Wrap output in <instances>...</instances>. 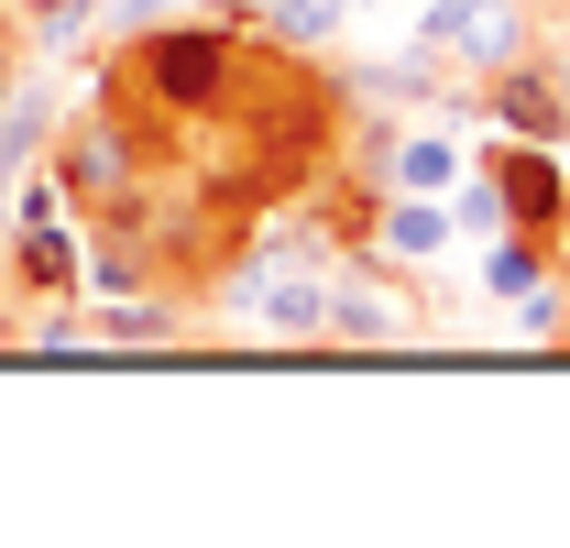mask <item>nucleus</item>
Wrapping results in <instances>:
<instances>
[{
    "mask_svg": "<svg viewBox=\"0 0 570 548\" xmlns=\"http://www.w3.org/2000/svg\"><path fill=\"white\" fill-rule=\"evenodd\" d=\"M165 11H187V0H110V22L132 33V22H165Z\"/></svg>",
    "mask_w": 570,
    "mask_h": 548,
    "instance_id": "obj_14",
    "label": "nucleus"
},
{
    "mask_svg": "<svg viewBox=\"0 0 570 548\" xmlns=\"http://www.w3.org/2000/svg\"><path fill=\"white\" fill-rule=\"evenodd\" d=\"M88 330L99 341H187V296H165V285H132V296H99L88 307Z\"/></svg>",
    "mask_w": 570,
    "mask_h": 548,
    "instance_id": "obj_7",
    "label": "nucleus"
},
{
    "mask_svg": "<svg viewBox=\"0 0 570 548\" xmlns=\"http://www.w3.org/2000/svg\"><path fill=\"white\" fill-rule=\"evenodd\" d=\"M0 33H11V0H0Z\"/></svg>",
    "mask_w": 570,
    "mask_h": 548,
    "instance_id": "obj_15",
    "label": "nucleus"
},
{
    "mask_svg": "<svg viewBox=\"0 0 570 548\" xmlns=\"http://www.w3.org/2000/svg\"><path fill=\"white\" fill-rule=\"evenodd\" d=\"M253 319H264L275 341H330V285H318V274H275V285L253 296Z\"/></svg>",
    "mask_w": 570,
    "mask_h": 548,
    "instance_id": "obj_8",
    "label": "nucleus"
},
{
    "mask_svg": "<svg viewBox=\"0 0 570 548\" xmlns=\"http://www.w3.org/2000/svg\"><path fill=\"white\" fill-rule=\"evenodd\" d=\"M330 22H341V0H275V11H264V33H275L285 56H307Z\"/></svg>",
    "mask_w": 570,
    "mask_h": 548,
    "instance_id": "obj_12",
    "label": "nucleus"
},
{
    "mask_svg": "<svg viewBox=\"0 0 570 548\" xmlns=\"http://www.w3.org/2000/svg\"><path fill=\"white\" fill-rule=\"evenodd\" d=\"M483 110H494L515 143H560V133H570V77H560V67H538V56H515V67H494Z\"/></svg>",
    "mask_w": 570,
    "mask_h": 548,
    "instance_id": "obj_5",
    "label": "nucleus"
},
{
    "mask_svg": "<svg viewBox=\"0 0 570 548\" xmlns=\"http://www.w3.org/2000/svg\"><path fill=\"white\" fill-rule=\"evenodd\" d=\"M77 264H88V242L67 231V208L56 219H22L11 231V264H0V307L11 296H77Z\"/></svg>",
    "mask_w": 570,
    "mask_h": 548,
    "instance_id": "obj_6",
    "label": "nucleus"
},
{
    "mask_svg": "<svg viewBox=\"0 0 570 548\" xmlns=\"http://www.w3.org/2000/svg\"><path fill=\"white\" fill-rule=\"evenodd\" d=\"M428 56H461V67H515L527 56V22L504 0H428Z\"/></svg>",
    "mask_w": 570,
    "mask_h": 548,
    "instance_id": "obj_4",
    "label": "nucleus"
},
{
    "mask_svg": "<svg viewBox=\"0 0 570 548\" xmlns=\"http://www.w3.org/2000/svg\"><path fill=\"white\" fill-rule=\"evenodd\" d=\"M494 219L527 231V242H560V231H570V187H560V165H549V143L494 154Z\"/></svg>",
    "mask_w": 570,
    "mask_h": 548,
    "instance_id": "obj_3",
    "label": "nucleus"
},
{
    "mask_svg": "<svg viewBox=\"0 0 570 548\" xmlns=\"http://www.w3.org/2000/svg\"><path fill=\"white\" fill-rule=\"evenodd\" d=\"M242 77H253V45H242V22H219V11H198V22H132V45L110 56V77H99V110H121L165 165L187 154V133H209L219 110L242 99Z\"/></svg>",
    "mask_w": 570,
    "mask_h": 548,
    "instance_id": "obj_1",
    "label": "nucleus"
},
{
    "mask_svg": "<svg viewBox=\"0 0 570 548\" xmlns=\"http://www.w3.org/2000/svg\"><path fill=\"white\" fill-rule=\"evenodd\" d=\"M142 165H165L154 143L121 121V110H56V143H45V176H56V198L88 219V208H110L132 187Z\"/></svg>",
    "mask_w": 570,
    "mask_h": 548,
    "instance_id": "obj_2",
    "label": "nucleus"
},
{
    "mask_svg": "<svg viewBox=\"0 0 570 548\" xmlns=\"http://www.w3.org/2000/svg\"><path fill=\"white\" fill-rule=\"evenodd\" d=\"M22 341H33V351H77V341H88V307H45Z\"/></svg>",
    "mask_w": 570,
    "mask_h": 548,
    "instance_id": "obj_13",
    "label": "nucleus"
},
{
    "mask_svg": "<svg viewBox=\"0 0 570 548\" xmlns=\"http://www.w3.org/2000/svg\"><path fill=\"white\" fill-rule=\"evenodd\" d=\"M330 341H395V307H384V285H330Z\"/></svg>",
    "mask_w": 570,
    "mask_h": 548,
    "instance_id": "obj_10",
    "label": "nucleus"
},
{
    "mask_svg": "<svg viewBox=\"0 0 570 548\" xmlns=\"http://www.w3.org/2000/svg\"><path fill=\"white\" fill-rule=\"evenodd\" d=\"M373 253H395V264H428V253H450V219L417 198H384V219H373Z\"/></svg>",
    "mask_w": 570,
    "mask_h": 548,
    "instance_id": "obj_9",
    "label": "nucleus"
},
{
    "mask_svg": "<svg viewBox=\"0 0 570 548\" xmlns=\"http://www.w3.org/2000/svg\"><path fill=\"white\" fill-rule=\"evenodd\" d=\"M384 176H395L406 198H428V187H450V176H461V154H450L439 133H395V165H384Z\"/></svg>",
    "mask_w": 570,
    "mask_h": 548,
    "instance_id": "obj_11",
    "label": "nucleus"
}]
</instances>
